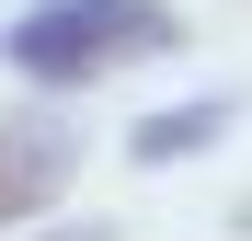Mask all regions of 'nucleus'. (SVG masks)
I'll return each instance as SVG.
<instances>
[{"instance_id": "f257e3e1", "label": "nucleus", "mask_w": 252, "mask_h": 241, "mask_svg": "<svg viewBox=\"0 0 252 241\" xmlns=\"http://www.w3.org/2000/svg\"><path fill=\"white\" fill-rule=\"evenodd\" d=\"M160 46H184L172 0H34L0 34V58L23 80H46V92H80V80H103L126 58H160Z\"/></svg>"}, {"instance_id": "f03ea898", "label": "nucleus", "mask_w": 252, "mask_h": 241, "mask_svg": "<svg viewBox=\"0 0 252 241\" xmlns=\"http://www.w3.org/2000/svg\"><path fill=\"white\" fill-rule=\"evenodd\" d=\"M58 172H69V149H58L46 127H12V115H0V230L46 207V195H58Z\"/></svg>"}, {"instance_id": "7ed1b4c3", "label": "nucleus", "mask_w": 252, "mask_h": 241, "mask_svg": "<svg viewBox=\"0 0 252 241\" xmlns=\"http://www.w3.org/2000/svg\"><path fill=\"white\" fill-rule=\"evenodd\" d=\"M206 138H229V103H172V115H149L138 127V161H184Z\"/></svg>"}, {"instance_id": "20e7f679", "label": "nucleus", "mask_w": 252, "mask_h": 241, "mask_svg": "<svg viewBox=\"0 0 252 241\" xmlns=\"http://www.w3.org/2000/svg\"><path fill=\"white\" fill-rule=\"evenodd\" d=\"M58 241H103V230H58Z\"/></svg>"}]
</instances>
